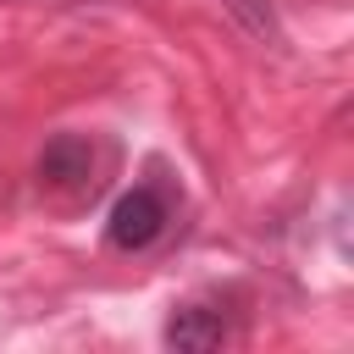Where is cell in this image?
Wrapping results in <instances>:
<instances>
[{"instance_id":"2","label":"cell","mask_w":354,"mask_h":354,"mask_svg":"<svg viewBox=\"0 0 354 354\" xmlns=\"http://www.w3.org/2000/svg\"><path fill=\"white\" fill-rule=\"evenodd\" d=\"M88 177H94V144L83 133H55L39 149V183L72 194V188H88Z\"/></svg>"},{"instance_id":"1","label":"cell","mask_w":354,"mask_h":354,"mask_svg":"<svg viewBox=\"0 0 354 354\" xmlns=\"http://www.w3.org/2000/svg\"><path fill=\"white\" fill-rule=\"evenodd\" d=\"M166 232V199L155 188H133L111 205V221H105V238L116 249H149L155 238Z\"/></svg>"},{"instance_id":"3","label":"cell","mask_w":354,"mask_h":354,"mask_svg":"<svg viewBox=\"0 0 354 354\" xmlns=\"http://www.w3.org/2000/svg\"><path fill=\"white\" fill-rule=\"evenodd\" d=\"M166 343L183 348V354H205L216 343H227V315L216 304H183L171 321H166Z\"/></svg>"},{"instance_id":"4","label":"cell","mask_w":354,"mask_h":354,"mask_svg":"<svg viewBox=\"0 0 354 354\" xmlns=\"http://www.w3.org/2000/svg\"><path fill=\"white\" fill-rule=\"evenodd\" d=\"M221 11H227L254 44H282V22H277V6H271V0H221Z\"/></svg>"}]
</instances>
